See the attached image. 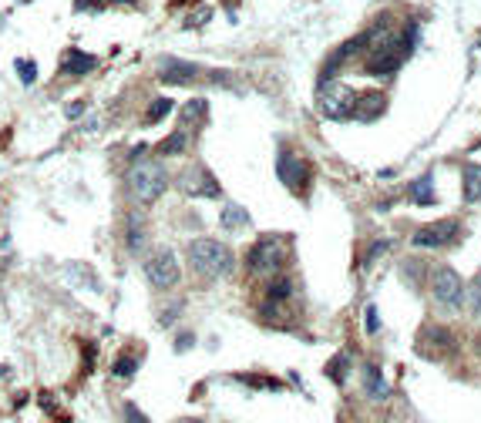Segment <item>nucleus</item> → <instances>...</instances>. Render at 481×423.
Instances as JSON below:
<instances>
[{"instance_id":"nucleus-7","label":"nucleus","mask_w":481,"mask_h":423,"mask_svg":"<svg viewBox=\"0 0 481 423\" xmlns=\"http://www.w3.org/2000/svg\"><path fill=\"white\" fill-rule=\"evenodd\" d=\"M179 188L186 195H199V198H219L222 195V185L216 181V175L205 165H188L182 175H179Z\"/></svg>"},{"instance_id":"nucleus-18","label":"nucleus","mask_w":481,"mask_h":423,"mask_svg":"<svg viewBox=\"0 0 481 423\" xmlns=\"http://www.w3.org/2000/svg\"><path fill=\"white\" fill-rule=\"evenodd\" d=\"M124 242H128V249H132V252H139L141 245H145V222H141L139 212H132V215H128V232H124Z\"/></svg>"},{"instance_id":"nucleus-4","label":"nucleus","mask_w":481,"mask_h":423,"mask_svg":"<svg viewBox=\"0 0 481 423\" xmlns=\"http://www.w3.org/2000/svg\"><path fill=\"white\" fill-rule=\"evenodd\" d=\"M283 259H286V242L276 239V235H263L249 249L246 269L252 275H269V272H276L283 266Z\"/></svg>"},{"instance_id":"nucleus-8","label":"nucleus","mask_w":481,"mask_h":423,"mask_svg":"<svg viewBox=\"0 0 481 423\" xmlns=\"http://www.w3.org/2000/svg\"><path fill=\"white\" fill-rule=\"evenodd\" d=\"M307 175H310V165H307V158H300V155H293V151H280V158H276V178L293 192V195H300L303 188H307Z\"/></svg>"},{"instance_id":"nucleus-23","label":"nucleus","mask_w":481,"mask_h":423,"mask_svg":"<svg viewBox=\"0 0 481 423\" xmlns=\"http://www.w3.org/2000/svg\"><path fill=\"white\" fill-rule=\"evenodd\" d=\"M465 302H468V309H471V316L481 319V272L475 275V282L465 289Z\"/></svg>"},{"instance_id":"nucleus-32","label":"nucleus","mask_w":481,"mask_h":423,"mask_svg":"<svg viewBox=\"0 0 481 423\" xmlns=\"http://www.w3.org/2000/svg\"><path fill=\"white\" fill-rule=\"evenodd\" d=\"M4 377H11V366H7V363H0V379Z\"/></svg>"},{"instance_id":"nucleus-9","label":"nucleus","mask_w":481,"mask_h":423,"mask_svg":"<svg viewBox=\"0 0 481 423\" xmlns=\"http://www.w3.org/2000/svg\"><path fill=\"white\" fill-rule=\"evenodd\" d=\"M418 349L421 356H428V360H437V356H448L458 349V339H454V332L448 326H424L418 339Z\"/></svg>"},{"instance_id":"nucleus-13","label":"nucleus","mask_w":481,"mask_h":423,"mask_svg":"<svg viewBox=\"0 0 481 423\" xmlns=\"http://www.w3.org/2000/svg\"><path fill=\"white\" fill-rule=\"evenodd\" d=\"M407 198L414 202V205H435L437 202V195H435V175L431 171H424L418 181H411V192H407Z\"/></svg>"},{"instance_id":"nucleus-19","label":"nucleus","mask_w":481,"mask_h":423,"mask_svg":"<svg viewBox=\"0 0 481 423\" xmlns=\"http://www.w3.org/2000/svg\"><path fill=\"white\" fill-rule=\"evenodd\" d=\"M172 111H175V101H172V98H155V101H152V108H148V111H145V124H158V121L162 118H169Z\"/></svg>"},{"instance_id":"nucleus-25","label":"nucleus","mask_w":481,"mask_h":423,"mask_svg":"<svg viewBox=\"0 0 481 423\" xmlns=\"http://www.w3.org/2000/svg\"><path fill=\"white\" fill-rule=\"evenodd\" d=\"M108 4H135V0H75V11L84 14V11H101Z\"/></svg>"},{"instance_id":"nucleus-26","label":"nucleus","mask_w":481,"mask_h":423,"mask_svg":"<svg viewBox=\"0 0 481 423\" xmlns=\"http://www.w3.org/2000/svg\"><path fill=\"white\" fill-rule=\"evenodd\" d=\"M14 67H17V74H20L24 84H34V81H37V64H31V60H17Z\"/></svg>"},{"instance_id":"nucleus-29","label":"nucleus","mask_w":481,"mask_h":423,"mask_svg":"<svg viewBox=\"0 0 481 423\" xmlns=\"http://www.w3.org/2000/svg\"><path fill=\"white\" fill-rule=\"evenodd\" d=\"M364 319H367V323H364V326H367V332H377V330H380V319H377V309H373V306H367Z\"/></svg>"},{"instance_id":"nucleus-30","label":"nucleus","mask_w":481,"mask_h":423,"mask_svg":"<svg viewBox=\"0 0 481 423\" xmlns=\"http://www.w3.org/2000/svg\"><path fill=\"white\" fill-rule=\"evenodd\" d=\"M192 343H195V336H192V332H179V339H175V349H179V353H186Z\"/></svg>"},{"instance_id":"nucleus-2","label":"nucleus","mask_w":481,"mask_h":423,"mask_svg":"<svg viewBox=\"0 0 481 423\" xmlns=\"http://www.w3.org/2000/svg\"><path fill=\"white\" fill-rule=\"evenodd\" d=\"M124 185H128V192L135 202L141 205H152L158 198L165 195V188H169V171L162 162H152V158H145V162H135V165L128 168V175H124Z\"/></svg>"},{"instance_id":"nucleus-28","label":"nucleus","mask_w":481,"mask_h":423,"mask_svg":"<svg viewBox=\"0 0 481 423\" xmlns=\"http://www.w3.org/2000/svg\"><path fill=\"white\" fill-rule=\"evenodd\" d=\"M124 423H148V417L135 403H124Z\"/></svg>"},{"instance_id":"nucleus-6","label":"nucleus","mask_w":481,"mask_h":423,"mask_svg":"<svg viewBox=\"0 0 481 423\" xmlns=\"http://www.w3.org/2000/svg\"><path fill=\"white\" fill-rule=\"evenodd\" d=\"M461 235V226L454 219H444V222H431V226H421L414 235H411V245L418 249H444V245H454Z\"/></svg>"},{"instance_id":"nucleus-11","label":"nucleus","mask_w":481,"mask_h":423,"mask_svg":"<svg viewBox=\"0 0 481 423\" xmlns=\"http://www.w3.org/2000/svg\"><path fill=\"white\" fill-rule=\"evenodd\" d=\"M94 64H98V58H94V54L71 47V51H64V58H61V74L81 77V74H88V71H94Z\"/></svg>"},{"instance_id":"nucleus-24","label":"nucleus","mask_w":481,"mask_h":423,"mask_svg":"<svg viewBox=\"0 0 481 423\" xmlns=\"http://www.w3.org/2000/svg\"><path fill=\"white\" fill-rule=\"evenodd\" d=\"M205 101H202V98H192V101H188L186 105V111H182V128H188V124H192V121H202L205 118Z\"/></svg>"},{"instance_id":"nucleus-15","label":"nucleus","mask_w":481,"mask_h":423,"mask_svg":"<svg viewBox=\"0 0 481 423\" xmlns=\"http://www.w3.org/2000/svg\"><path fill=\"white\" fill-rule=\"evenodd\" d=\"M461 198L465 202H478L481 198V165H465V175H461Z\"/></svg>"},{"instance_id":"nucleus-22","label":"nucleus","mask_w":481,"mask_h":423,"mask_svg":"<svg viewBox=\"0 0 481 423\" xmlns=\"http://www.w3.org/2000/svg\"><path fill=\"white\" fill-rule=\"evenodd\" d=\"M347 370H350V356H347V353H340V356H333V360L326 363V373L333 377V383H337V386H343Z\"/></svg>"},{"instance_id":"nucleus-14","label":"nucleus","mask_w":481,"mask_h":423,"mask_svg":"<svg viewBox=\"0 0 481 423\" xmlns=\"http://www.w3.org/2000/svg\"><path fill=\"white\" fill-rule=\"evenodd\" d=\"M364 386H367V393H371L373 400H384L387 396V379H384V373H380V366L377 363H367L364 366Z\"/></svg>"},{"instance_id":"nucleus-10","label":"nucleus","mask_w":481,"mask_h":423,"mask_svg":"<svg viewBox=\"0 0 481 423\" xmlns=\"http://www.w3.org/2000/svg\"><path fill=\"white\" fill-rule=\"evenodd\" d=\"M199 77V64L182 58H162L158 60V81L162 84H188Z\"/></svg>"},{"instance_id":"nucleus-27","label":"nucleus","mask_w":481,"mask_h":423,"mask_svg":"<svg viewBox=\"0 0 481 423\" xmlns=\"http://www.w3.org/2000/svg\"><path fill=\"white\" fill-rule=\"evenodd\" d=\"M387 249H390V239H377V242L371 245V252H367V259H364V262H367V266H373V262H377V259L384 256Z\"/></svg>"},{"instance_id":"nucleus-1","label":"nucleus","mask_w":481,"mask_h":423,"mask_svg":"<svg viewBox=\"0 0 481 423\" xmlns=\"http://www.w3.org/2000/svg\"><path fill=\"white\" fill-rule=\"evenodd\" d=\"M186 259H188V269L195 272V275H202V279L229 275L236 269L233 249L216 239H192L186 245Z\"/></svg>"},{"instance_id":"nucleus-5","label":"nucleus","mask_w":481,"mask_h":423,"mask_svg":"<svg viewBox=\"0 0 481 423\" xmlns=\"http://www.w3.org/2000/svg\"><path fill=\"white\" fill-rule=\"evenodd\" d=\"M431 292H435L437 306L458 309L461 299H465V282H461V275L451 269V266H437L435 275H431Z\"/></svg>"},{"instance_id":"nucleus-3","label":"nucleus","mask_w":481,"mask_h":423,"mask_svg":"<svg viewBox=\"0 0 481 423\" xmlns=\"http://www.w3.org/2000/svg\"><path fill=\"white\" fill-rule=\"evenodd\" d=\"M145 279L152 282L155 289H162V292H169V289L179 286V279H182V269H179V259H175V252L172 249H155L152 256L145 259Z\"/></svg>"},{"instance_id":"nucleus-21","label":"nucleus","mask_w":481,"mask_h":423,"mask_svg":"<svg viewBox=\"0 0 481 423\" xmlns=\"http://www.w3.org/2000/svg\"><path fill=\"white\" fill-rule=\"evenodd\" d=\"M186 148H188V131H186V128H179L175 135L165 138V141L158 145V151H162V155H182Z\"/></svg>"},{"instance_id":"nucleus-17","label":"nucleus","mask_w":481,"mask_h":423,"mask_svg":"<svg viewBox=\"0 0 481 423\" xmlns=\"http://www.w3.org/2000/svg\"><path fill=\"white\" fill-rule=\"evenodd\" d=\"M219 226L229 228V232H236V228L249 226V212L243 209V205H226V209H222V215H219Z\"/></svg>"},{"instance_id":"nucleus-20","label":"nucleus","mask_w":481,"mask_h":423,"mask_svg":"<svg viewBox=\"0 0 481 423\" xmlns=\"http://www.w3.org/2000/svg\"><path fill=\"white\" fill-rule=\"evenodd\" d=\"M135 370H139V356H128V353H122L118 360L111 363V377H118V379H132Z\"/></svg>"},{"instance_id":"nucleus-31","label":"nucleus","mask_w":481,"mask_h":423,"mask_svg":"<svg viewBox=\"0 0 481 423\" xmlns=\"http://www.w3.org/2000/svg\"><path fill=\"white\" fill-rule=\"evenodd\" d=\"M81 115H84V105H81V101L68 108V118H81Z\"/></svg>"},{"instance_id":"nucleus-12","label":"nucleus","mask_w":481,"mask_h":423,"mask_svg":"<svg viewBox=\"0 0 481 423\" xmlns=\"http://www.w3.org/2000/svg\"><path fill=\"white\" fill-rule=\"evenodd\" d=\"M384 94L380 91H367V94H357V98H350V108H354V115L364 121H373L380 111H384Z\"/></svg>"},{"instance_id":"nucleus-16","label":"nucleus","mask_w":481,"mask_h":423,"mask_svg":"<svg viewBox=\"0 0 481 423\" xmlns=\"http://www.w3.org/2000/svg\"><path fill=\"white\" fill-rule=\"evenodd\" d=\"M293 296V282H290V275H280V279H273L269 282V289H266V306H280V302H286Z\"/></svg>"}]
</instances>
